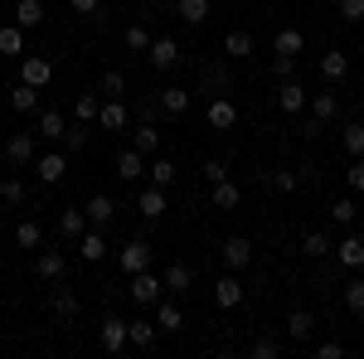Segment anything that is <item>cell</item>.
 Masks as SVG:
<instances>
[{
    "label": "cell",
    "instance_id": "obj_1",
    "mask_svg": "<svg viewBox=\"0 0 364 359\" xmlns=\"http://www.w3.org/2000/svg\"><path fill=\"white\" fill-rule=\"evenodd\" d=\"M97 340H102V350H107V355H122V350L132 345V326H127L122 316H107V321H102V331H97Z\"/></svg>",
    "mask_w": 364,
    "mask_h": 359
},
{
    "label": "cell",
    "instance_id": "obj_2",
    "mask_svg": "<svg viewBox=\"0 0 364 359\" xmlns=\"http://www.w3.org/2000/svg\"><path fill=\"white\" fill-rule=\"evenodd\" d=\"M117 262H122V272H127V277L146 272V267H151V243H141V238H132L127 248L117 252Z\"/></svg>",
    "mask_w": 364,
    "mask_h": 359
},
{
    "label": "cell",
    "instance_id": "obj_3",
    "mask_svg": "<svg viewBox=\"0 0 364 359\" xmlns=\"http://www.w3.org/2000/svg\"><path fill=\"white\" fill-rule=\"evenodd\" d=\"M146 58H151V68H156V73H170V68L180 63V44H175V39H151Z\"/></svg>",
    "mask_w": 364,
    "mask_h": 359
},
{
    "label": "cell",
    "instance_id": "obj_4",
    "mask_svg": "<svg viewBox=\"0 0 364 359\" xmlns=\"http://www.w3.org/2000/svg\"><path fill=\"white\" fill-rule=\"evenodd\" d=\"M252 262V243L243 238V233H233V238H224V267L228 272H243Z\"/></svg>",
    "mask_w": 364,
    "mask_h": 359
},
{
    "label": "cell",
    "instance_id": "obj_5",
    "mask_svg": "<svg viewBox=\"0 0 364 359\" xmlns=\"http://www.w3.org/2000/svg\"><path fill=\"white\" fill-rule=\"evenodd\" d=\"M146 166H151V156H141L136 146H132V151H122V156H117V180L136 185L141 175H146Z\"/></svg>",
    "mask_w": 364,
    "mask_h": 359
},
{
    "label": "cell",
    "instance_id": "obj_6",
    "mask_svg": "<svg viewBox=\"0 0 364 359\" xmlns=\"http://www.w3.org/2000/svg\"><path fill=\"white\" fill-rule=\"evenodd\" d=\"M306 87L301 83H291V78H282V87H277V107L287 112V117H296V112H306Z\"/></svg>",
    "mask_w": 364,
    "mask_h": 359
},
{
    "label": "cell",
    "instance_id": "obj_7",
    "mask_svg": "<svg viewBox=\"0 0 364 359\" xmlns=\"http://www.w3.org/2000/svg\"><path fill=\"white\" fill-rule=\"evenodd\" d=\"M238 301H243V282H238L233 272L219 277V282H214V306H219V311H233Z\"/></svg>",
    "mask_w": 364,
    "mask_h": 359
},
{
    "label": "cell",
    "instance_id": "obj_8",
    "mask_svg": "<svg viewBox=\"0 0 364 359\" xmlns=\"http://www.w3.org/2000/svg\"><path fill=\"white\" fill-rule=\"evenodd\" d=\"M34 170H39V180H44V185H58V180L68 175V156H58V151L34 156Z\"/></svg>",
    "mask_w": 364,
    "mask_h": 359
},
{
    "label": "cell",
    "instance_id": "obj_9",
    "mask_svg": "<svg viewBox=\"0 0 364 359\" xmlns=\"http://www.w3.org/2000/svg\"><path fill=\"white\" fill-rule=\"evenodd\" d=\"M34 272L44 277V282H63V272H68V262H63V252H58V248H44L39 257H34Z\"/></svg>",
    "mask_w": 364,
    "mask_h": 359
},
{
    "label": "cell",
    "instance_id": "obj_10",
    "mask_svg": "<svg viewBox=\"0 0 364 359\" xmlns=\"http://www.w3.org/2000/svg\"><path fill=\"white\" fill-rule=\"evenodd\" d=\"M83 209H87V223H92V228H102V223L117 219V199H112V194H92Z\"/></svg>",
    "mask_w": 364,
    "mask_h": 359
},
{
    "label": "cell",
    "instance_id": "obj_11",
    "mask_svg": "<svg viewBox=\"0 0 364 359\" xmlns=\"http://www.w3.org/2000/svg\"><path fill=\"white\" fill-rule=\"evenodd\" d=\"M161 291H166V282H161V277L151 272V267L132 277V296H136V301H146V306H151L156 296H161Z\"/></svg>",
    "mask_w": 364,
    "mask_h": 359
},
{
    "label": "cell",
    "instance_id": "obj_12",
    "mask_svg": "<svg viewBox=\"0 0 364 359\" xmlns=\"http://www.w3.org/2000/svg\"><path fill=\"white\" fill-rule=\"evenodd\" d=\"M161 282H166L170 296H180V291H190V286H195V272H190V262H170L166 272H161Z\"/></svg>",
    "mask_w": 364,
    "mask_h": 359
},
{
    "label": "cell",
    "instance_id": "obj_13",
    "mask_svg": "<svg viewBox=\"0 0 364 359\" xmlns=\"http://www.w3.org/2000/svg\"><path fill=\"white\" fill-rule=\"evenodd\" d=\"M5 156H10V166H34V141H29V132H15V136L5 141Z\"/></svg>",
    "mask_w": 364,
    "mask_h": 359
},
{
    "label": "cell",
    "instance_id": "obj_14",
    "mask_svg": "<svg viewBox=\"0 0 364 359\" xmlns=\"http://www.w3.org/2000/svg\"><path fill=\"white\" fill-rule=\"evenodd\" d=\"M209 204H214V209H238V204H243V190H238L233 180H219V185H209Z\"/></svg>",
    "mask_w": 364,
    "mask_h": 359
},
{
    "label": "cell",
    "instance_id": "obj_15",
    "mask_svg": "<svg viewBox=\"0 0 364 359\" xmlns=\"http://www.w3.org/2000/svg\"><path fill=\"white\" fill-rule=\"evenodd\" d=\"M233 122H238V107H233L228 97H214V102H209V127H214V132H228Z\"/></svg>",
    "mask_w": 364,
    "mask_h": 359
},
{
    "label": "cell",
    "instance_id": "obj_16",
    "mask_svg": "<svg viewBox=\"0 0 364 359\" xmlns=\"http://www.w3.org/2000/svg\"><path fill=\"white\" fill-rule=\"evenodd\" d=\"M20 78L34 83V87H44L49 78H54V63H49V58H25V63H20Z\"/></svg>",
    "mask_w": 364,
    "mask_h": 359
},
{
    "label": "cell",
    "instance_id": "obj_17",
    "mask_svg": "<svg viewBox=\"0 0 364 359\" xmlns=\"http://www.w3.org/2000/svg\"><path fill=\"white\" fill-rule=\"evenodd\" d=\"M136 209H141V219H161V214H166V190H161V185H151V190H141Z\"/></svg>",
    "mask_w": 364,
    "mask_h": 359
},
{
    "label": "cell",
    "instance_id": "obj_18",
    "mask_svg": "<svg viewBox=\"0 0 364 359\" xmlns=\"http://www.w3.org/2000/svg\"><path fill=\"white\" fill-rule=\"evenodd\" d=\"M15 25L20 29L44 25V0H15Z\"/></svg>",
    "mask_w": 364,
    "mask_h": 359
},
{
    "label": "cell",
    "instance_id": "obj_19",
    "mask_svg": "<svg viewBox=\"0 0 364 359\" xmlns=\"http://www.w3.org/2000/svg\"><path fill=\"white\" fill-rule=\"evenodd\" d=\"M34 132L39 136H49V141H63V132H68V122H63V112H39V122H34Z\"/></svg>",
    "mask_w": 364,
    "mask_h": 359
},
{
    "label": "cell",
    "instance_id": "obj_20",
    "mask_svg": "<svg viewBox=\"0 0 364 359\" xmlns=\"http://www.w3.org/2000/svg\"><path fill=\"white\" fill-rule=\"evenodd\" d=\"M58 233L78 243V238L87 233V209H63V219H58Z\"/></svg>",
    "mask_w": 364,
    "mask_h": 359
},
{
    "label": "cell",
    "instance_id": "obj_21",
    "mask_svg": "<svg viewBox=\"0 0 364 359\" xmlns=\"http://www.w3.org/2000/svg\"><path fill=\"white\" fill-rule=\"evenodd\" d=\"M345 73H350V58L340 54V49H331V54H321V78H326V83H340Z\"/></svg>",
    "mask_w": 364,
    "mask_h": 359
},
{
    "label": "cell",
    "instance_id": "obj_22",
    "mask_svg": "<svg viewBox=\"0 0 364 359\" xmlns=\"http://www.w3.org/2000/svg\"><path fill=\"white\" fill-rule=\"evenodd\" d=\"M97 127H102V132H122V127H127V107H122V97L102 102V112H97Z\"/></svg>",
    "mask_w": 364,
    "mask_h": 359
},
{
    "label": "cell",
    "instance_id": "obj_23",
    "mask_svg": "<svg viewBox=\"0 0 364 359\" xmlns=\"http://www.w3.org/2000/svg\"><path fill=\"white\" fill-rule=\"evenodd\" d=\"M78 257H83V262H102V257H107V238H102L97 228L83 233V238H78Z\"/></svg>",
    "mask_w": 364,
    "mask_h": 359
},
{
    "label": "cell",
    "instance_id": "obj_24",
    "mask_svg": "<svg viewBox=\"0 0 364 359\" xmlns=\"http://www.w3.org/2000/svg\"><path fill=\"white\" fill-rule=\"evenodd\" d=\"M252 49H257V44H252L248 29H228V34H224V54L228 58H248Z\"/></svg>",
    "mask_w": 364,
    "mask_h": 359
},
{
    "label": "cell",
    "instance_id": "obj_25",
    "mask_svg": "<svg viewBox=\"0 0 364 359\" xmlns=\"http://www.w3.org/2000/svg\"><path fill=\"white\" fill-rule=\"evenodd\" d=\"M146 175H151V185H161V190H170V185H175V161H170V156H151V166H146Z\"/></svg>",
    "mask_w": 364,
    "mask_h": 359
},
{
    "label": "cell",
    "instance_id": "obj_26",
    "mask_svg": "<svg viewBox=\"0 0 364 359\" xmlns=\"http://www.w3.org/2000/svg\"><path fill=\"white\" fill-rule=\"evenodd\" d=\"M132 146H136L141 156H156V151H161V132H156V122H141L136 136H132Z\"/></svg>",
    "mask_w": 364,
    "mask_h": 359
},
{
    "label": "cell",
    "instance_id": "obj_27",
    "mask_svg": "<svg viewBox=\"0 0 364 359\" xmlns=\"http://www.w3.org/2000/svg\"><path fill=\"white\" fill-rule=\"evenodd\" d=\"M49 311H54L58 321H73V316H78V296H73L68 286H58L54 296H49Z\"/></svg>",
    "mask_w": 364,
    "mask_h": 359
},
{
    "label": "cell",
    "instance_id": "obj_28",
    "mask_svg": "<svg viewBox=\"0 0 364 359\" xmlns=\"http://www.w3.org/2000/svg\"><path fill=\"white\" fill-rule=\"evenodd\" d=\"M175 15L185 25H204L209 20V0H175Z\"/></svg>",
    "mask_w": 364,
    "mask_h": 359
},
{
    "label": "cell",
    "instance_id": "obj_29",
    "mask_svg": "<svg viewBox=\"0 0 364 359\" xmlns=\"http://www.w3.org/2000/svg\"><path fill=\"white\" fill-rule=\"evenodd\" d=\"M301 44H306V34L301 29H277V39H272V54H301Z\"/></svg>",
    "mask_w": 364,
    "mask_h": 359
},
{
    "label": "cell",
    "instance_id": "obj_30",
    "mask_svg": "<svg viewBox=\"0 0 364 359\" xmlns=\"http://www.w3.org/2000/svg\"><path fill=\"white\" fill-rule=\"evenodd\" d=\"M161 112H170V117L190 112V87H166V92H161Z\"/></svg>",
    "mask_w": 364,
    "mask_h": 359
},
{
    "label": "cell",
    "instance_id": "obj_31",
    "mask_svg": "<svg viewBox=\"0 0 364 359\" xmlns=\"http://www.w3.org/2000/svg\"><path fill=\"white\" fill-rule=\"evenodd\" d=\"M87 127H92V122H73V127L63 132V151H68V156H83L87 151Z\"/></svg>",
    "mask_w": 364,
    "mask_h": 359
},
{
    "label": "cell",
    "instance_id": "obj_32",
    "mask_svg": "<svg viewBox=\"0 0 364 359\" xmlns=\"http://www.w3.org/2000/svg\"><path fill=\"white\" fill-rule=\"evenodd\" d=\"M10 107H15V112H34V107H39V87L20 78V87L10 92Z\"/></svg>",
    "mask_w": 364,
    "mask_h": 359
},
{
    "label": "cell",
    "instance_id": "obj_33",
    "mask_svg": "<svg viewBox=\"0 0 364 359\" xmlns=\"http://www.w3.org/2000/svg\"><path fill=\"white\" fill-rule=\"evenodd\" d=\"M306 107H311V117H316V122H336L340 102H336V97H331V92H316V97H311Z\"/></svg>",
    "mask_w": 364,
    "mask_h": 359
},
{
    "label": "cell",
    "instance_id": "obj_34",
    "mask_svg": "<svg viewBox=\"0 0 364 359\" xmlns=\"http://www.w3.org/2000/svg\"><path fill=\"white\" fill-rule=\"evenodd\" d=\"M311 331H316V316H311V311H291V316H287V335H291V340H306Z\"/></svg>",
    "mask_w": 364,
    "mask_h": 359
},
{
    "label": "cell",
    "instance_id": "obj_35",
    "mask_svg": "<svg viewBox=\"0 0 364 359\" xmlns=\"http://www.w3.org/2000/svg\"><path fill=\"white\" fill-rule=\"evenodd\" d=\"M127 326H132V345H136V350H151V345H156V331H161L156 321H127Z\"/></svg>",
    "mask_w": 364,
    "mask_h": 359
},
{
    "label": "cell",
    "instance_id": "obj_36",
    "mask_svg": "<svg viewBox=\"0 0 364 359\" xmlns=\"http://www.w3.org/2000/svg\"><path fill=\"white\" fill-rule=\"evenodd\" d=\"M0 54H10V58L25 54V29H20V25H5V29H0Z\"/></svg>",
    "mask_w": 364,
    "mask_h": 359
},
{
    "label": "cell",
    "instance_id": "obj_37",
    "mask_svg": "<svg viewBox=\"0 0 364 359\" xmlns=\"http://www.w3.org/2000/svg\"><path fill=\"white\" fill-rule=\"evenodd\" d=\"M336 252H340V262H345V267H364V238H355V233H350Z\"/></svg>",
    "mask_w": 364,
    "mask_h": 359
},
{
    "label": "cell",
    "instance_id": "obj_38",
    "mask_svg": "<svg viewBox=\"0 0 364 359\" xmlns=\"http://www.w3.org/2000/svg\"><path fill=\"white\" fill-rule=\"evenodd\" d=\"M97 112H102L97 92H78V102H73V117H78V122H97Z\"/></svg>",
    "mask_w": 364,
    "mask_h": 359
},
{
    "label": "cell",
    "instance_id": "obj_39",
    "mask_svg": "<svg viewBox=\"0 0 364 359\" xmlns=\"http://www.w3.org/2000/svg\"><path fill=\"white\" fill-rule=\"evenodd\" d=\"M15 243H20V248H39V243H44V228H39L34 219H25L20 228H15Z\"/></svg>",
    "mask_w": 364,
    "mask_h": 359
},
{
    "label": "cell",
    "instance_id": "obj_40",
    "mask_svg": "<svg viewBox=\"0 0 364 359\" xmlns=\"http://www.w3.org/2000/svg\"><path fill=\"white\" fill-rule=\"evenodd\" d=\"M156 326H161V331H180V326H185V316H180V306L161 301V306H156Z\"/></svg>",
    "mask_w": 364,
    "mask_h": 359
},
{
    "label": "cell",
    "instance_id": "obj_41",
    "mask_svg": "<svg viewBox=\"0 0 364 359\" xmlns=\"http://www.w3.org/2000/svg\"><path fill=\"white\" fill-rule=\"evenodd\" d=\"M97 92H107V97H127V73L107 68V73H102V83H97Z\"/></svg>",
    "mask_w": 364,
    "mask_h": 359
},
{
    "label": "cell",
    "instance_id": "obj_42",
    "mask_svg": "<svg viewBox=\"0 0 364 359\" xmlns=\"http://www.w3.org/2000/svg\"><path fill=\"white\" fill-rule=\"evenodd\" d=\"M340 141H345V151H350V156H364V122H350Z\"/></svg>",
    "mask_w": 364,
    "mask_h": 359
},
{
    "label": "cell",
    "instance_id": "obj_43",
    "mask_svg": "<svg viewBox=\"0 0 364 359\" xmlns=\"http://www.w3.org/2000/svg\"><path fill=\"white\" fill-rule=\"evenodd\" d=\"M25 180H20V175H15V180H0V199H5V204H25Z\"/></svg>",
    "mask_w": 364,
    "mask_h": 359
},
{
    "label": "cell",
    "instance_id": "obj_44",
    "mask_svg": "<svg viewBox=\"0 0 364 359\" xmlns=\"http://www.w3.org/2000/svg\"><path fill=\"white\" fill-rule=\"evenodd\" d=\"M127 49H132V54H146V49H151V29L132 25V29H127Z\"/></svg>",
    "mask_w": 364,
    "mask_h": 359
},
{
    "label": "cell",
    "instance_id": "obj_45",
    "mask_svg": "<svg viewBox=\"0 0 364 359\" xmlns=\"http://www.w3.org/2000/svg\"><path fill=\"white\" fill-rule=\"evenodd\" d=\"M345 311L364 316V282H345Z\"/></svg>",
    "mask_w": 364,
    "mask_h": 359
},
{
    "label": "cell",
    "instance_id": "obj_46",
    "mask_svg": "<svg viewBox=\"0 0 364 359\" xmlns=\"http://www.w3.org/2000/svg\"><path fill=\"white\" fill-rule=\"evenodd\" d=\"M355 214H360V209H355V199H336V204H331V219L345 223V228L355 223Z\"/></svg>",
    "mask_w": 364,
    "mask_h": 359
},
{
    "label": "cell",
    "instance_id": "obj_47",
    "mask_svg": "<svg viewBox=\"0 0 364 359\" xmlns=\"http://www.w3.org/2000/svg\"><path fill=\"white\" fill-rule=\"evenodd\" d=\"M296 185H301V175H296V170H277V175H272V190H277V194H291Z\"/></svg>",
    "mask_w": 364,
    "mask_h": 359
},
{
    "label": "cell",
    "instance_id": "obj_48",
    "mask_svg": "<svg viewBox=\"0 0 364 359\" xmlns=\"http://www.w3.org/2000/svg\"><path fill=\"white\" fill-rule=\"evenodd\" d=\"M326 248H331L326 233H306V238H301V252H306V257H326Z\"/></svg>",
    "mask_w": 364,
    "mask_h": 359
},
{
    "label": "cell",
    "instance_id": "obj_49",
    "mask_svg": "<svg viewBox=\"0 0 364 359\" xmlns=\"http://www.w3.org/2000/svg\"><path fill=\"white\" fill-rule=\"evenodd\" d=\"M345 185H350L355 194H364V156H355V166L345 170Z\"/></svg>",
    "mask_w": 364,
    "mask_h": 359
},
{
    "label": "cell",
    "instance_id": "obj_50",
    "mask_svg": "<svg viewBox=\"0 0 364 359\" xmlns=\"http://www.w3.org/2000/svg\"><path fill=\"white\" fill-rule=\"evenodd\" d=\"M272 73L277 78H291L296 73V54H272Z\"/></svg>",
    "mask_w": 364,
    "mask_h": 359
},
{
    "label": "cell",
    "instance_id": "obj_51",
    "mask_svg": "<svg viewBox=\"0 0 364 359\" xmlns=\"http://www.w3.org/2000/svg\"><path fill=\"white\" fill-rule=\"evenodd\" d=\"M277 355H282L277 340H257V345H252V359H277Z\"/></svg>",
    "mask_w": 364,
    "mask_h": 359
},
{
    "label": "cell",
    "instance_id": "obj_52",
    "mask_svg": "<svg viewBox=\"0 0 364 359\" xmlns=\"http://www.w3.org/2000/svg\"><path fill=\"white\" fill-rule=\"evenodd\" d=\"M340 15L360 25V20H364V0H340Z\"/></svg>",
    "mask_w": 364,
    "mask_h": 359
},
{
    "label": "cell",
    "instance_id": "obj_53",
    "mask_svg": "<svg viewBox=\"0 0 364 359\" xmlns=\"http://www.w3.org/2000/svg\"><path fill=\"white\" fill-rule=\"evenodd\" d=\"M204 180H209V185L228 180V166H224V161H209V166H204Z\"/></svg>",
    "mask_w": 364,
    "mask_h": 359
},
{
    "label": "cell",
    "instance_id": "obj_54",
    "mask_svg": "<svg viewBox=\"0 0 364 359\" xmlns=\"http://www.w3.org/2000/svg\"><path fill=\"white\" fill-rule=\"evenodd\" d=\"M345 355V345H336V340H326V345H316V359H340Z\"/></svg>",
    "mask_w": 364,
    "mask_h": 359
},
{
    "label": "cell",
    "instance_id": "obj_55",
    "mask_svg": "<svg viewBox=\"0 0 364 359\" xmlns=\"http://www.w3.org/2000/svg\"><path fill=\"white\" fill-rule=\"evenodd\" d=\"M68 5H73V10H78V15H92V10H97V5H102V0H68Z\"/></svg>",
    "mask_w": 364,
    "mask_h": 359
},
{
    "label": "cell",
    "instance_id": "obj_56",
    "mask_svg": "<svg viewBox=\"0 0 364 359\" xmlns=\"http://www.w3.org/2000/svg\"><path fill=\"white\" fill-rule=\"evenodd\" d=\"M321 127H326V122H316V117H306V122H301V136H321Z\"/></svg>",
    "mask_w": 364,
    "mask_h": 359
},
{
    "label": "cell",
    "instance_id": "obj_57",
    "mask_svg": "<svg viewBox=\"0 0 364 359\" xmlns=\"http://www.w3.org/2000/svg\"><path fill=\"white\" fill-rule=\"evenodd\" d=\"M360 25H364V20H360Z\"/></svg>",
    "mask_w": 364,
    "mask_h": 359
}]
</instances>
